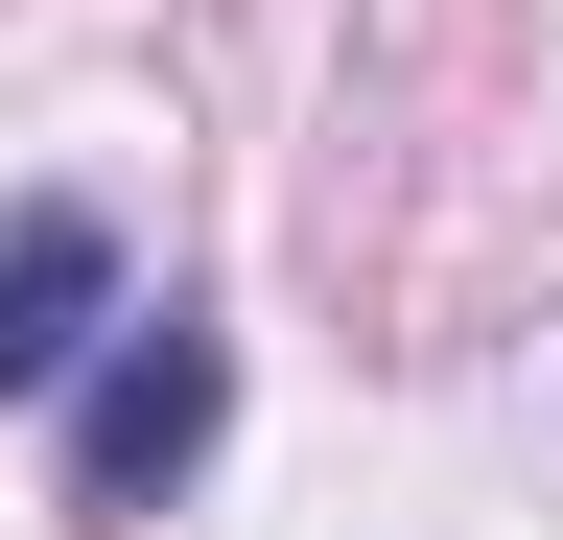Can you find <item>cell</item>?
I'll list each match as a JSON object with an SVG mask.
<instances>
[{
  "label": "cell",
  "mask_w": 563,
  "mask_h": 540,
  "mask_svg": "<svg viewBox=\"0 0 563 540\" xmlns=\"http://www.w3.org/2000/svg\"><path fill=\"white\" fill-rule=\"evenodd\" d=\"M95 329H118V235L95 212H24V235H0V399H47Z\"/></svg>",
  "instance_id": "2"
},
{
  "label": "cell",
  "mask_w": 563,
  "mask_h": 540,
  "mask_svg": "<svg viewBox=\"0 0 563 540\" xmlns=\"http://www.w3.org/2000/svg\"><path fill=\"white\" fill-rule=\"evenodd\" d=\"M211 423H235V329L211 306H118V376L70 399V517H165L211 470Z\"/></svg>",
  "instance_id": "1"
}]
</instances>
